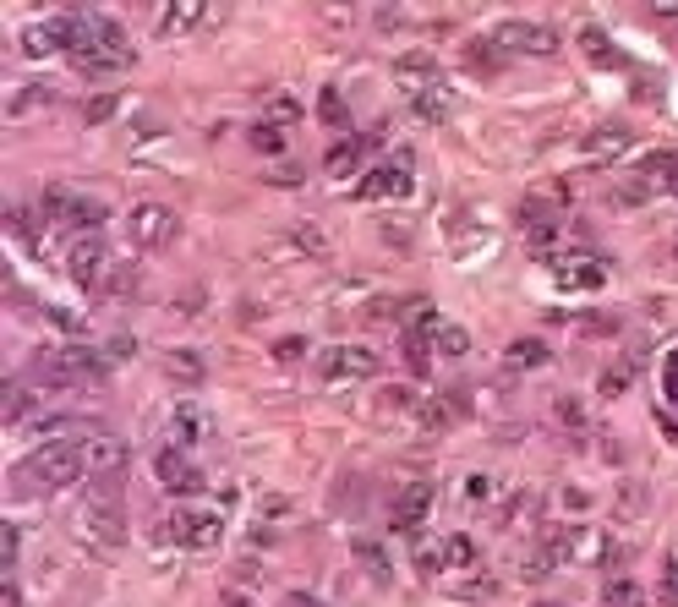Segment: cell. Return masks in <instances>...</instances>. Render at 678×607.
Here are the masks:
<instances>
[{
	"label": "cell",
	"mask_w": 678,
	"mask_h": 607,
	"mask_svg": "<svg viewBox=\"0 0 678 607\" xmlns=\"http://www.w3.org/2000/svg\"><path fill=\"white\" fill-rule=\"evenodd\" d=\"M66 55L83 77H115L137 61L126 28L110 22L104 11H66Z\"/></svg>",
	"instance_id": "1"
},
{
	"label": "cell",
	"mask_w": 678,
	"mask_h": 607,
	"mask_svg": "<svg viewBox=\"0 0 678 607\" xmlns=\"http://www.w3.org/2000/svg\"><path fill=\"white\" fill-rule=\"evenodd\" d=\"M104 378V361L88 345H44L33 350V383H50V389H83V383Z\"/></svg>",
	"instance_id": "2"
},
{
	"label": "cell",
	"mask_w": 678,
	"mask_h": 607,
	"mask_svg": "<svg viewBox=\"0 0 678 607\" xmlns=\"http://www.w3.org/2000/svg\"><path fill=\"white\" fill-rule=\"evenodd\" d=\"M22 482L44 487V493H61V487L83 482L88 465H83V443H39V449L22 460Z\"/></svg>",
	"instance_id": "3"
},
{
	"label": "cell",
	"mask_w": 678,
	"mask_h": 607,
	"mask_svg": "<svg viewBox=\"0 0 678 607\" xmlns=\"http://www.w3.org/2000/svg\"><path fill=\"white\" fill-rule=\"evenodd\" d=\"M115 482H121V476H104V493L77 509V536H83L88 547H104V553H115V547L126 542V515H121V504H115Z\"/></svg>",
	"instance_id": "4"
},
{
	"label": "cell",
	"mask_w": 678,
	"mask_h": 607,
	"mask_svg": "<svg viewBox=\"0 0 678 607\" xmlns=\"http://www.w3.org/2000/svg\"><path fill=\"white\" fill-rule=\"evenodd\" d=\"M44 219L61 230H77V236H99V225L110 214H104L99 197H83V192H66V186H50L44 192Z\"/></svg>",
	"instance_id": "5"
},
{
	"label": "cell",
	"mask_w": 678,
	"mask_h": 607,
	"mask_svg": "<svg viewBox=\"0 0 678 607\" xmlns=\"http://www.w3.org/2000/svg\"><path fill=\"white\" fill-rule=\"evenodd\" d=\"M66 274H72V285L83 290V296H104V290H110V274H115L110 247H104L99 236H77L72 252H66Z\"/></svg>",
	"instance_id": "6"
},
{
	"label": "cell",
	"mask_w": 678,
	"mask_h": 607,
	"mask_svg": "<svg viewBox=\"0 0 678 607\" xmlns=\"http://www.w3.org/2000/svg\"><path fill=\"white\" fill-rule=\"evenodd\" d=\"M318 372H323V383H361V378H378L383 361L367 345H329L318 356Z\"/></svg>",
	"instance_id": "7"
},
{
	"label": "cell",
	"mask_w": 678,
	"mask_h": 607,
	"mask_svg": "<svg viewBox=\"0 0 678 607\" xmlns=\"http://www.w3.org/2000/svg\"><path fill=\"white\" fill-rule=\"evenodd\" d=\"M493 44L504 55H536V61H553L558 55V33L547 22H498Z\"/></svg>",
	"instance_id": "8"
},
{
	"label": "cell",
	"mask_w": 678,
	"mask_h": 607,
	"mask_svg": "<svg viewBox=\"0 0 678 607\" xmlns=\"http://www.w3.org/2000/svg\"><path fill=\"white\" fill-rule=\"evenodd\" d=\"M170 236H175V214L165 203H132V214H126V241H132L137 252L170 247Z\"/></svg>",
	"instance_id": "9"
},
{
	"label": "cell",
	"mask_w": 678,
	"mask_h": 607,
	"mask_svg": "<svg viewBox=\"0 0 678 607\" xmlns=\"http://www.w3.org/2000/svg\"><path fill=\"white\" fill-rule=\"evenodd\" d=\"M219 531H225V520L208 515V509H170L165 515V536L175 547H197L203 553V547L219 542Z\"/></svg>",
	"instance_id": "10"
},
{
	"label": "cell",
	"mask_w": 678,
	"mask_h": 607,
	"mask_svg": "<svg viewBox=\"0 0 678 607\" xmlns=\"http://www.w3.org/2000/svg\"><path fill=\"white\" fill-rule=\"evenodd\" d=\"M154 476H159V487H165L170 498H186V493L203 487V471H197V465L186 460V449H175V443L154 454Z\"/></svg>",
	"instance_id": "11"
},
{
	"label": "cell",
	"mask_w": 678,
	"mask_h": 607,
	"mask_svg": "<svg viewBox=\"0 0 678 607\" xmlns=\"http://www.w3.org/2000/svg\"><path fill=\"white\" fill-rule=\"evenodd\" d=\"M17 50H22V61H50L55 50H66V11L50 22H28L17 33Z\"/></svg>",
	"instance_id": "12"
},
{
	"label": "cell",
	"mask_w": 678,
	"mask_h": 607,
	"mask_svg": "<svg viewBox=\"0 0 678 607\" xmlns=\"http://www.w3.org/2000/svg\"><path fill=\"white\" fill-rule=\"evenodd\" d=\"M411 154H394L389 165H378L367 181L356 186V197H411Z\"/></svg>",
	"instance_id": "13"
},
{
	"label": "cell",
	"mask_w": 678,
	"mask_h": 607,
	"mask_svg": "<svg viewBox=\"0 0 678 607\" xmlns=\"http://www.w3.org/2000/svg\"><path fill=\"white\" fill-rule=\"evenodd\" d=\"M432 498H438V487L432 482H411L400 498H394V531H405V536H416L427 525L432 515Z\"/></svg>",
	"instance_id": "14"
},
{
	"label": "cell",
	"mask_w": 678,
	"mask_h": 607,
	"mask_svg": "<svg viewBox=\"0 0 678 607\" xmlns=\"http://www.w3.org/2000/svg\"><path fill=\"white\" fill-rule=\"evenodd\" d=\"M83 465H88L93 482H104V476H121V471H126V443L115 438V433H93V438L83 443Z\"/></svg>",
	"instance_id": "15"
},
{
	"label": "cell",
	"mask_w": 678,
	"mask_h": 607,
	"mask_svg": "<svg viewBox=\"0 0 678 607\" xmlns=\"http://www.w3.org/2000/svg\"><path fill=\"white\" fill-rule=\"evenodd\" d=\"M99 427L88 422V416H44V422H33V438L39 443H88Z\"/></svg>",
	"instance_id": "16"
},
{
	"label": "cell",
	"mask_w": 678,
	"mask_h": 607,
	"mask_svg": "<svg viewBox=\"0 0 678 607\" xmlns=\"http://www.w3.org/2000/svg\"><path fill=\"white\" fill-rule=\"evenodd\" d=\"M208 433H214V422H208L197 405H175V411H170V443H175V449H197Z\"/></svg>",
	"instance_id": "17"
},
{
	"label": "cell",
	"mask_w": 678,
	"mask_h": 607,
	"mask_svg": "<svg viewBox=\"0 0 678 607\" xmlns=\"http://www.w3.org/2000/svg\"><path fill=\"white\" fill-rule=\"evenodd\" d=\"M203 17H208V0H165V11H159V33H165V39H181V33H192Z\"/></svg>",
	"instance_id": "18"
},
{
	"label": "cell",
	"mask_w": 678,
	"mask_h": 607,
	"mask_svg": "<svg viewBox=\"0 0 678 607\" xmlns=\"http://www.w3.org/2000/svg\"><path fill=\"white\" fill-rule=\"evenodd\" d=\"M476 252H493V230H476V219L460 214V219H454V258L471 263Z\"/></svg>",
	"instance_id": "19"
},
{
	"label": "cell",
	"mask_w": 678,
	"mask_h": 607,
	"mask_svg": "<svg viewBox=\"0 0 678 607\" xmlns=\"http://www.w3.org/2000/svg\"><path fill=\"white\" fill-rule=\"evenodd\" d=\"M553 274H558V285H564V290H602V279H607L591 258H564Z\"/></svg>",
	"instance_id": "20"
},
{
	"label": "cell",
	"mask_w": 678,
	"mask_h": 607,
	"mask_svg": "<svg viewBox=\"0 0 678 607\" xmlns=\"http://www.w3.org/2000/svg\"><path fill=\"white\" fill-rule=\"evenodd\" d=\"M405 99H411V110L422 115V121H449V110H454V99L449 93H443V83H427V88H416V93H405Z\"/></svg>",
	"instance_id": "21"
},
{
	"label": "cell",
	"mask_w": 678,
	"mask_h": 607,
	"mask_svg": "<svg viewBox=\"0 0 678 607\" xmlns=\"http://www.w3.org/2000/svg\"><path fill=\"white\" fill-rule=\"evenodd\" d=\"M629 143H635L629 126H596V132L586 137V159H613V154H624Z\"/></svg>",
	"instance_id": "22"
},
{
	"label": "cell",
	"mask_w": 678,
	"mask_h": 607,
	"mask_svg": "<svg viewBox=\"0 0 678 607\" xmlns=\"http://www.w3.org/2000/svg\"><path fill=\"white\" fill-rule=\"evenodd\" d=\"M432 564H438V569H471V564H476V542H471L465 531L443 536L438 553H432Z\"/></svg>",
	"instance_id": "23"
},
{
	"label": "cell",
	"mask_w": 678,
	"mask_h": 607,
	"mask_svg": "<svg viewBox=\"0 0 678 607\" xmlns=\"http://www.w3.org/2000/svg\"><path fill=\"white\" fill-rule=\"evenodd\" d=\"M422 411V427L427 433H449L454 422H460V400H449V394H432V400L416 405Z\"/></svg>",
	"instance_id": "24"
},
{
	"label": "cell",
	"mask_w": 678,
	"mask_h": 607,
	"mask_svg": "<svg viewBox=\"0 0 678 607\" xmlns=\"http://www.w3.org/2000/svg\"><path fill=\"white\" fill-rule=\"evenodd\" d=\"M547 361H553V350H547L542 340H514L504 350V367L509 372H536V367H547Z\"/></svg>",
	"instance_id": "25"
},
{
	"label": "cell",
	"mask_w": 678,
	"mask_h": 607,
	"mask_svg": "<svg viewBox=\"0 0 678 607\" xmlns=\"http://www.w3.org/2000/svg\"><path fill=\"white\" fill-rule=\"evenodd\" d=\"M33 411H39V394H33L28 383H6V400H0V416H6L11 427H17V422H28Z\"/></svg>",
	"instance_id": "26"
},
{
	"label": "cell",
	"mask_w": 678,
	"mask_h": 607,
	"mask_svg": "<svg viewBox=\"0 0 678 607\" xmlns=\"http://www.w3.org/2000/svg\"><path fill=\"white\" fill-rule=\"evenodd\" d=\"M165 378H170V383H186V389H197V383H203V361H197L192 350H165Z\"/></svg>",
	"instance_id": "27"
},
{
	"label": "cell",
	"mask_w": 678,
	"mask_h": 607,
	"mask_svg": "<svg viewBox=\"0 0 678 607\" xmlns=\"http://www.w3.org/2000/svg\"><path fill=\"white\" fill-rule=\"evenodd\" d=\"M640 175H646L657 192H678V148L673 154H651L646 165H640Z\"/></svg>",
	"instance_id": "28"
},
{
	"label": "cell",
	"mask_w": 678,
	"mask_h": 607,
	"mask_svg": "<svg viewBox=\"0 0 678 607\" xmlns=\"http://www.w3.org/2000/svg\"><path fill=\"white\" fill-rule=\"evenodd\" d=\"M580 55H586L591 66H618V50L607 44V33L596 28V22H586V28H580Z\"/></svg>",
	"instance_id": "29"
},
{
	"label": "cell",
	"mask_w": 678,
	"mask_h": 607,
	"mask_svg": "<svg viewBox=\"0 0 678 607\" xmlns=\"http://www.w3.org/2000/svg\"><path fill=\"white\" fill-rule=\"evenodd\" d=\"M318 22L334 28V33L356 28V0H318Z\"/></svg>",
	"instance_id": "30"
},
{
	"label": "cell",
	"mask_w": 678,
	"mask_h": 607,
	"mask_svg": "<svg viewBox=\"0 0 678 607\" xmlns=\"http://www.w3.org/2000/svg\"><path fill=\"white\" fill-rule=\"evenodd\" d=\"M361 148H367V143H356V137H345V143H339V148H329V159H323V170H329V175H350V170L361 165Z\"/></svg>",
	"instance_id": "31"
},
{
	"label": "cell",
	"mask_w": 678,
	"mask_h": 607,
	"mask_svg": "<svg viewBox=\"0 0 678 607\" xmlns=\"http://www.w3.org/2000/svg\"><path fill=\"white\" fill-rule=\"evenodd\" d=\"M263 121L290 126V121H301V104L290 99V93H268V99H263Z\"/></svg>",
	"instance_id": "32"
},
{
	"label": "cell",
	"mask_w": 678,
	"mask_h": 607,
	"mask_svg": "<svg viewBox=\"0 0 678 607\" xmlns=\"http://www.w3.org/2000/svg\"><path fill=\"white\" fill-rule=\"evenodd\" d=\"M465 61H471V72H498V66H504V50H498L493 39H476L471 50H465Z\"/></svg>",
	"instance_id": "33"
},
{
	"label": "cell",
	"mask_w": 678,
	"mask_h": 607,
	"mask_svg": "<svg viewBox=\"0 0 678 607\" xmlns=\"http://www.w3.org/2000/svg\"><path fill=\"white\" fill-rule=\"evenodd\" d=\"M247 143L257 148V154H285V132H279L274 121H257L252 132H247Z\"/></svg>",
	"instance_id": "34"
},
{
	"label": "cell",
	"mask_w": 678,
	"mask_h": 607,
	"mask_svg": "<svg viewBox=\"0 0 678 607\" xmlns=\"http://www.w3.org/2000/svg\"><path fill=\"white\" fill-rule=\"evenodd\" d=\"M356 558L367 564V580H372V586H389V558H383L378 547H372V542H356Z\"/></svg>",
	"instance_id": "35"
},
{
	"label": "cell",
	"mask_w": 678,
	"mask_h": 607,
	"mask_svg": "<svg viewBox=\"0 0 678 607\" xmlns=\"http://www.w3.org/2000/svg\"><path fill=\"white\" fill-rule=\"evenodd\" d=\"M553 416L558 422L569 427V433H580V427H586V405L575 400V394H558V405H553Z\"/></svg>",
	"instance_id": "36"
},
{
	"label": "cell",
	"mask_w": 678,
	"mask_h": 607,
	"mask_svg": "<svg viewBox=\"0 0 678 607\" xmlns=\"http://www.w3.org/2000/svg\"><path fill=\"white\" fill-rule=\"evenodd\" d=\"M438 350H443V356H465V350H471V334H465L460 323H443V329H438Z\"/></svg>",
	"instance_id": "37"
},
{
	"label": "cell",
	"mask_w": 678,
	"mask_h": 607,
	"mask_svg": "<svg viewBox=\"0 0 678 607\" xmlns=\"http://www.w3.org/2000/svg\"><path fill=\"white\" fill-rule=\"evenodd\" d=\"M6 225H11V236H17L22 247H39V230H33V214H28V208H11Z\"/></svg>",
	"instance_id": "38"
},
{
	"label": "cell",
	"mask_w": 678,
	"mask_h": 607,
	"mask_svg": "<svg viewBox=\"0 0 678 607\" xmlns=\"http://www.w3.org/2000/svg\"><path fill=\"white\" fill-rule=\"evenodd\" d=\"M602 607H635V586H629V580H607Z\"/></svg>",
	"instance_id": "39"
},
{
	"label": "cell",
	"mask_w": 678,
	"mask_h": 607,
	"mask_svg": "<svg viewBox=\"0 0 678 607\" xmlns=\"http://www.w3.org/2000/svg\"><path fill=\"white\" fill-rule=\"evenodd\" d=\"M662 607H678V558H662Z\"/></svg>",
	"instance_id": "40"
},
{
	"label": "cell",
	"mask_w": 678,
	"mask_h": 607,
	"mask_svg": "<svg viewBox=\"0 0 678 607\" xmlns=\"http://www.w3.org/2000/svg\"><path fill=\"white\" fill-rule=\"evenodd\" d=\"M17 547H22L17 525H6V531H0V569H17Z\"/></svg>",
	"instance_id": "41"
},
{
	"label": "cell",
	"mask_w": 678,
	"mask_h": 607,
	"mask_svg": "<svg viewBox=\"0 0 678 607\" xmlns=\"http://www.w3.org/2000/svg\"><path fill=\"white\" fill-rule=\"evenodd\" d=\"M318 115H323V121H329V126H345V99H339V93L329 88V93H323V99H318Z\"/></svg>",
	"instance_id": "42"
},
{
	"label": "cell",
	"mask_w": 678,
	"mask_h": 607,
	"mask_svg": "<svg viewBox=\"0 0 678 607\" xmlns=\"http://www.w3.org/2000/svg\"><path fill=\"white\" fill-rule=\"evenodd\" d=\"M498 493V482L487 471H476V476H465V498H476V504H482V498H493Z\"/></svg>",
	"instance_id": "43"
},
{
	"label": "cell",
	"mask_w": 678,
	"mask_h": 607,
	"mask_svg": "<svg viewBox=\"0 0 678 607\" xmlns=\"http://www.w3.org/2000/svg\"><path fill=\"white\" fill-rule=\"evenodd\" d=\"M624 389H629V367H607L602 372V394H607V400H618Z\"/></svg>",
	"instance_id": "44"
},
{
	"label": "cell",
	"mask_w": 678,
	"mask_h": 607,
	"mask_svg": "<svg viewBox=\"0 0 678 607\" xmlns=\"http://www.w3.org/2000/svg\"><path fill=\"white\" fill-rule=\"evenodd\" d=\"M662 394L678 405V350H668V361H662Z\"/></svg>",
	"instance_id": "45"
},
{
	"label": "cell",
	"mask_w": 678,
	"mask_h": 607,
	"mask_svg": "<svg viewBox=\"0 0 678 607\" xmlns=\"http://www.w3.org/2000/svg\"><path fill=\"white\" fill-rule=\"evenodd\" d=\"M126 290H137V274L126 263H115V274H110V296H126Z\"/></svg>",
	"instance_id": "46"
},
{
	"label": "cell",
	"mask_w": 678,
	"mask_h": 607,
	"mask_svg": "<svg viewBox=\"0 0 678 607\" xmlns=\"http://www.w3.org/2000/svg\"><path fill=\"white\" fill-rule=\"evenodd\" d=\"M197 301H203V290H186V296H175V312H186V318H197V312H203V307H197Z\"/></svg>",
	"instance_id": "47"
},
{
	"label": "cell",
	"mask_w": 678,
	"mask_h": 607,
	"mask_svg": "<svg viewBox=\"0 0 678 607\" xmlns=\"http://www.w3.org/2000/svg\"><path fill=\"white\" fill-rule=\"evenodd\" d=\"M301 350H307V340H279V345H274V356H279V361H296Z\"/></svg>",
	"instance_id": "48"
},
{
	"label": "cell",
	"mask_w": 678,
	"mask_h": 607,
	"mask_svg": "<svg viewBox=\"0 0 678 607\" xmlns=\"http://www.w3.org/2000/svg\"><path fill=\"white\" fill-rule=\"evenodd\" d=\"M44 312H50V318H55V323H61V329H72V334H77V329H83V318H77V312H61V307H44Z\"/></svg>",
	"instance_id": "49"
},
{
	"label": "cell",
	"mask_w": 678,
	"mask_h": 607,
	"mask_svg": "<svg viewBox=\"0 0 678 607\" xmlns=\"http://www.w3.org/2000/svg\"><path fill=\"white\" fill-rule=\"evenodd\" d=\"M651 17H662V22H678V0H651Z\"/></svg>",
	"instance_id": "50"
},
{
	"label": "cell",
	"mask_w": 678,
	"mask_h": 607,
	"mask_svg": "<svg viewBox=\"0 0 678 607\" xmlns=\"http://www.w3.org/2000/svg\"><path fill=\"white\" fill-rule=\"evenodd\" d=\"M236 586H257V564H252V558H241V564H236Z\"/></svg>",
	"instance_id": "51"
},
{
	"label": "cell",
	"mask_w": 678,
	"mask_h": 607,
	"mask_svg": "<svg viewBox=\"0 0 678 607\" xmlns=\"http://www.w3.org/2000/svg\"><path fill=\"white\" fill-rule=\"evenodd\" d=\"M274 181H279V186H301V170H296V165H285V170L274 175Z\"/></svg>",
	"instance_id": "52"
},
{
	"label": "cell",
	"mask_w": 678,
	"mask_h": 607,
	"mask_svg": "<svg viewBox=\"0 0 678 607\" xmlns=\"http://www.w3.org/2000/svg\"><path fill=\"white\" fill-rule=\"evenodd\" d=\"M657 422H662V433H668V443H678V422H673V416H662V411H657Z\"/></svg>",
	"instance_id": "53"
},
{
	"label": "cell",
	"mask_w": 678,
	"mask_h": 607,
	"mask_svg": "<svg viewBox=\"0 0 678 607\" xmlns=\"http://www.w3.org/2000/svg\"><path fill=\"white\" fill-rule=\"evenodd\" d=\"M225 607H252V597H241V591L230 586V591H225Z\"/></svg>",
	"instance_id": "54"
},
{
	"label": "cell",
	"mask_w": 678,
	"mask_h": 607,
	"mask_svg": "<svg viewBox=\"0 0 678 607\" xmlns=\"http://www.w3.org/2000/svg\"><path fill=\"white\" fill-rule=\"evenodd\" d=\"M285 607H323V602H312V597H301V591H296V597H285Z\"/></svg>",
	"instance_id": "55"
},
{
	"label": "cell",
	"mask_w": 678,
	"mask_h": 607,
	"mask_svg": "<svg viewBox=\"0 0 678 607\" xmlns=\"http://www.w3.org/2000/svg\"><path fill=\"white\" fill-rule=\"evenodd\" d=\"M542 607H553V602H542Z\"/></svg>",
	"instance_id": "56"
},
{
	"label": "cell",
	"mask_w": 678,
	"mask_h": 607,
	"mask_svg": "<svg viewBox=\"0 0 678 607\" xmlns=\"http://www.w3.org/2000/svg\"><path fill=\"white\" fill-rule=\"evenodd\" d=\"M635 607H640V602H635Z\"/></svg>",
	"instance_id": "57"
}]
</instances>
